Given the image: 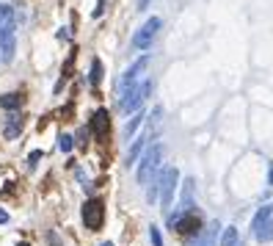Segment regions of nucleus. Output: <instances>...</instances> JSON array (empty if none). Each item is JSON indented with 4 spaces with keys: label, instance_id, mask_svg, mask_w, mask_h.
<instances>
[{
    "label": "nucleus",
    "instance_id": "ddd939ff",
    "mask_svg": "<svg viewBox=\"0 0 273 246\" xmlns=\"http://www.w3.org/2000/svg\"><path fill=\"white\" fill-rule=\"evenodd\" d=\"M271 219H273V205H262V208L257 210V216L251 219V230L257 233V230H260L265 222H271Z\"/></svg>",
    "mask_w": 273,
    "mask_h": 246
},
{
    "label": "nucleus",
    "instance_id": "9d476101",
    "mask_svg": "<svg viewBox=\"0 0 273 246\" xmlns=\"http://www.w3.org/2000/svg\"><path fill=\"white\" fill-rule=\"evenodd\" d=\"M193 208V180H185V188H182V197H179V216L182 213H190Z\"/></svg>",
    "mask_w": 273,
    "mask_h": 246
},
{
    "label": "nucleus",
    "instance_id": "7ed1b4c3",
    "mask_svg": "<svg viewBox=\"0 0 273 246\" xmlns=\"http://www.w3.org/2000/svg\"><path fill=\"white\" fill-rule=\"evenodd\" d=\"M174 230H177V235L179 238H185V241H196L199 235L204 233V222H202V216H199L196 210H190V213H182L179 219H174Z\"/></svg>",
    "mask_w": 273,
    "mask_h": 246
},
{
    "label": "nucleus",
    "instance_id": "6ab92c4d",
    "mask_svg": "<svg viewBox=\"0 0 273 246\" xmlns=\"http://www.w3.org/2000/svg\"><path fill=\"white\" fill-rule=\"evenodd\" d=\"M254 238L260 241V244H268V241H273V219H271V222H265L260 230H257Z\"/></svg>",
    "mask_w": 273,
    "mask_h": 246
},
{
    "label": "nucleus",
    "instance_id": "2f4dec72",
    "mask_svg": "<svg viewBox=\"0 0 273 246\" xmlns=\"http://www.w3.org/2000/svg\"><path fill=\"white\" fill-rule=\"evenodd\" d=\"M100 246H113V244H111V241H105V244H100Z\"/></svg>",
    "mask_w": 273,
    "mask_h": 246
},
{
    "label": "nucleus",
    "instance_id": "cd10ccee",
    "mask_svg": "<svg viewBox=\"0 0 273 246\" xmlns=\"http://www.w3.org/2000/svg\"><path fill=\"white\" fill-rule=\"evenodd\" d=\"M8 222V213H6V210H0V224H6Z\"/></svg>",
    "mask_w": 273,
    "mask_h": 246
},
{
    "label": "nucleus",
    "instance_id": "2eb2a0df",
    "mask_svg": "<svg viewBox=\"0 0 273 246\" xmlns=\"http://www.w3.org/2000/svg\"><path fill=\"white\" fill-rule=\"evenodd\" d=\"M19 105H22V94H19V91H11V94H3V97H0V108L17 111Z\"/></svg>",
    "mask_w": 273,
    "mask_h": 246
},
{
    "label": "nucleus",
    "instance_id": "9b49d317",
    "mask_svg": "<svg viewBox=\"0 0 273 246\" xmlns=\"http://www.w3.org/2000/svg\"><path fill=\"white\" fill-rule=\"evenodd\" d=\"M218 233H221V224H218V222H210V227L204 230L202 235H199L193 246H215V238H218Z\"/></svg>",
    "mask_w": 273,
    "mask_h": 246
},
{
    "label": "nucleus",
    "instance_id": "20e7f679",
    "mask_svg": "<svg viewBox=\"0 0 273 246\" xmlns=\"http://www.w3.org/2000/svg\"><path fill=\"white\" fill-rule=\"evenodd\" d=\"M177 186H179V169L177 166H168L166 172H163V177H160V208L163 210H168L171 208V199H174V191H177Z\"/></svg>",
    "mask_w": 273,
    "mask_h": 246
},
{
    "label": "nucleus",
    "instance_id": "7c9ffc66",
    "mask_svg": "<svg viewBox=\"0 0 273 246\" xmlns=\"http://www.w3.org/2000/svg\"><path fill=\"white\" fill-rule=\"evenodd\" d=\"M17 246H30V244H28V241H19V244H17Z\"/></svg>",
    "mask_w": 273,
    "mask_h": 246
},
{
    "label": "nucleus",
    "instance_id": "bb28decb",
    "mask_svg": "<svg viewBox=\"0 0 273 246\" xmlns=\"http://www.w3.org/2000/svg\"><path fill=\"white\" fill-rule=\"evenodd\" d=\"M47 241H50V246H61V238L55 233H47Z\"/></svg>",
    "mask_w": 273,
    "mask_h": 246
},
{
    "label": "nucleus",
    "instance_id": "6e6552de",
    "mask_svg": "<svg viewBox=\"0 0 273 246\" xmlns=\"http://www.w3.org/2000/svg\"><path fill=\"white\" fill-rule=\"evenodd\" d=\"M89 130L94 133V138H105L108 133H111V114H108L105 108L94 111V114H91V125H89Z\"/></svg>",
    "mask_w": 273,
    "mask_h": 246
},
{
    "label": "nucleus",
    "instance_id": "a878e982",
    "mask_svg": "<svg viewBox=\"0 0 273 246\" xmlns=\"http://www.w3.org/2000/svg\"><path fill=\"white\" fill-rule=\"evenodd\" d=\"M86 136H89V130H86V127L77 133V144H80V147H86Z\"/></svg>",
    "mask_w": 273,
    "mask_h": 246
},
{
    "label": "nucleus",
    "instance_id": "1a4fd4ad",
    "mask_svg": "<svg viewBox=\"0 0 273 246\" xmlns=\"http://www.w3.org/2000/svg\"><path fill=\"white\" fill-rule=\"evenodd\" d=\"M146 144H149V133H146V130H141V136H138L136 141H133V147L127 150L125 166H136L138 158H143V150H146Z\"/></svg>",
    "mask_w": 273,
    "mask_h": 246
},
{
    "label": "nucleus",
    "instance_id": "4468645a",
    "mask_svg": "<svg viewBox=\"0 0 273 246\" xmlns=\"http://www.w3.org/2000/svg\"><path fill=\"white\" fill-rule=\"evenodd\" d=\"M221 246H243V244H240L238 227H226V230H221Z\"/></svg>",
    "mask_w": 273,
    "mask_h": 246
},
{
    "label": "nucleus",
    "instance_id": "f8f14e48",
    "mask_svg": "<svg viewBox=\"0 0 273 246\" xmlns=\"http://www.w3.org/2000/svg\"><path fill=\"white\" fill-rule=\"evenodd\" d=\"M22 133V116L19 114H8L6 125H3V136L6 138H17Z\"/></svg>",
    "mask_w": 273,
    "mask_h": 246
},
{
    "label": "nucleus",
    "instance_id": "f03ea898",
    "mask_svg": "<svg viewBox=\"0 0 273 246\" xmlns=\"http://www.w3.org/2000/svg\"><path fill=\"white\" fill-rule=\"evenodd\" d=\"M152 94V80H141V83H136L130 91H127L125 97L119 100V111L122 114H133V111H141V105H143V100Z\"/></svg>",
    "mask_w": 273,
    "mask_h": 246
},
{
    "label": "nucleus",
    "instance_id": "a211bd4d",
    "mask_svg": "<svg viewBox=\"0 0 273 246\" xmlns=\"http://www.w3.org/2000/svg\"><path fill=\"white\" fill-rule=\"evenodd\" d=\"M102 72H105V69H102V61H100V58H91L89 83H91V86H100V83H102Z\"/></svg>",
    "mask_w": 273,
    "mask_h": 246
},
{
    "label": "nucleus",
    "instance_id": "412c9836",
    "mask_svg": "<svg viewBox=\"0 0 273 246\" xmlns=\"http://www.w3.org/2000/svg\"><path fill=\"white\" fill-rule=\"evenodd\" d=\"M58 147H61V152H72V147H75V138L66 136V133H61V136H58Z\"/></svg>",
    "mask_w": 273,
    "mask_h": 246
},
{
    "label": "nucleus",
    "instance_id": "0eeeda50",
    "mask_svg": "<svg viewBox=\"0 0 273 246\" xmlns=\"http://www.w3.org/2000/svg\"><path fill=\"white\" fill-rule=\"evenodd\" d=\"M102 222H105V205H102V199L91 197L89 202L83 205V224L89 230H100Z\"/></svg>",
    "mask_w": 273,
    "mask_h": 246
},
{
    "label": "nucleus",
    "instance_id": "aec40b11",
    "mask_svg": "<svg viewBox=\"0 0 273 246\" xmlns=\"http://www.w3.org/2000/svg\"><path fill=\"white\" fill-rule=\"evenodd\" d=\"M11 19H14V8L8 6V3H3V6H0V28L6 22H11Z\"/></svg>",
    "mask_w": 273,
    "mask_h": 246
},
{
    "label": "nucleus",
    "instance_id": "f3484780",
    "mask_svg": "<svg viewBox=\"0 0 273 246\" xmlns=\"http://www.w3.org/2000/svg\"><path fill=\"white\" fill-rule=\"evenodd\" d=\"M14 30H17L14 19H11V22H6L3 28H0V50H3V47H8V44H14Z\"/></svg>",
    "mask_w": 273,
    "mask_h": 246
},
{
    "label": "nucleus",
    "instance_id": "423d86ee",
    "mask_svg": "<svg viewBox=\"0 0 273 246\" xmlns=\"http://www.w3.org/2000/svg\"><path fill=\"white\" fill-rule=\"evenodd\" d=\"M146 64H149V55H141L138 61H133V64H130V69H127V72L119 78V83H116V94H119V97H125L127 91H130L133 86H136L138 75L143 72V66H146Z\"/></svg>",
    "mask_w": 273,
    "mask_h": 246
},
{
    "label": "nucleus",
    "instance_id": "5701e85b",
    "mask_svg": "<svg viewBox=\"0 0 273 246\" xmlns=\"http://www.w3.org/2000/svg\"><path fill=\"white\" fill-rule=\"evenodd\" d=\"M0 53H3V55H0V61H3V64H8V61L14 58V44H8V47H3V50H0Z\"/></svg>",
    "mask_w": 273,
    "mask_h": 246
},
{
    "label": "nucleus",
    "instance_id": "4be33fe9",
    "mask_svg": "<svg viewBox=\"0 0 273 246\" xmlns=\"http://www.w3.org/2000/svg\"><path fill=\"white\" fill-rule=\"evenodd\" d=\"M149 238H152V246H163V235L157 227H149Z\"/></svg>",
    "mask_w": 273,
    "mask_h": 246
},
{
    "label": "nucleus",
    "instance_id": "c756f323",
    "mask_svg": "<svg viewBox=\"0 0 273 246\" xmlns=\"http://www.w3.org/2000/svg\"><path fill=\"white\" fill-rule=\"evenodd\" d=\"M149 3H152V0H138V8H146Z\"/></svg>",
    "mask_w": 273,
    "mask_h": 246
},
{
    "label": "nucleus",
    "instance_id": "393cba45",
    "mask_svg": "<svg viewBox=\"0 0 273 246\" xmlns=\"http://www.w3.org/2000/svg\"><path fill=\"white\" fill-rule=\"evenodd\" d=\"M105 3H108V0H97V6H94V11H91V17H102V14H105Z\"/></svg>",
    "mask_w": 273,
    "mask_h": 246
},
{
    "label": "nucleus",
    "instance_id": "dca6fc26",
    "mask_svg": "<svg viewBox=\"0 0 273 246\" xmlns=\"http://www.w3.org/2000/svg\"><path fill=\"white\" fill-rule=\"evenodd\" d=\"M141 125H146V114H143V111H136L133 119L127 122V127H125V138H133V133H136Z\"/></svg>",
    "mask_w": 273,
    "mask_h": 246
},
{
    "label": "nucleus",
    "instance_id": "f257e3e1",
    "mask_svg": "<svg viewBox=\"0 0 273 246\" xmlns=\"http://www.w3.org/2000/svg\"><path fill=\"white\" fill-rule=\"evenodd\" d=\"M160 158H163V147L160 144H154V147H149L146 152H143V158H141V166H138V172H136V180H138V186H146V183H152L154 177H157V169H160Z\"/></svg>",
    "mask_w": 273,
    "mask_h": 246
},
{
    "label": "nucleus",
    "instance_id": "b1692460",
    "mask_svg": "<svg viewBox=\"0 0 273 246\" xmlns=\"http://www.w3.org/2000/svg\"><path fill=\"white\" fill-rule=\"evenodd\" d=\"M39 161H42V150H33V152L28 155V166L36 169V163H39Z\"/></svg>",
    "mask_w": 273,
    "mask_h": 246
},
{
    "label": "nucleus",
    "instance_id": "c85d7f7f",
    "mask_svg": "<svg viewBox=\"0 0 273 246\" xmlns=\"http://www.w3.org/2000/svg\"><path fill=\"white\" fill-rule=\"evenodd\" d=\"M268 183L273 186V163H271V169H268Z\"/></svg>",
    "mask_w": 273,
    "mask_h": 246
},
{
    "label": "nucleus",
    "instance_id": "39448f33",
    "mask_svg": "<svg viewBox=\"0 0 273 246\" xmlns=\"http://www.w3.org/2000/svg\"><path fill=\"white\" fill-rule=\"evenodd\" d=\"M160 28H163V19H160V17H149L146 22L141 25V30H138L136 36H133V47H138V50H149Z\"/></svg>",
    "mask_w": 273,
    "mask_h": 246
}]
</instances>
